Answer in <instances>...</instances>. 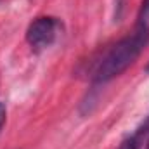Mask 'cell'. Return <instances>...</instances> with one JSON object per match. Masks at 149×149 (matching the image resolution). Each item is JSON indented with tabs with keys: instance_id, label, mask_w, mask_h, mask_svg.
<instances>
[{
	"instance_id": "cell-1",
	"label": "cell",
	"mask_w": 149,
	"mask_h": 149,
	"mask_svg": "<svg viewBox=\"0 0 149 149\" xmlns=\"http://www.w3.org/2000/svg\"><path fill=\"white\" fill-rule=\"evenodd\" d=\"M149 42V30H135L130 37L121 38L118 43H114L111 50L101 59L94 71L95 83H108L109 80L120 76L128 66L135 63V59L141 56L142 49Z\"/></svg>"
},
{
	"instance_id": "cell-7",
	"label": "cell",
	"mask_w": 149,
	"mask_h": 149,
	"mask_svg": "<svg viewBox=\"0 0 149 149\" xmlns=\"http://www.w3.org/2000/svg\"><path fill=\"white\" fill-rule=\"evenodd\" d=\"M146 71H149V64H148V66H146Z\"/></svg>"
},
{
	"instance_id": "cell-2",
	"label": "cell",
	"mask_w": 149,
	"mask_h": 149,
	"mask_svg": "<svg viewBox=\"0 0 149 149\" xmlns=\"http://www.w3.org/2000/svg\"><path fill=\"white\" fill-rule=\"evenodd\" d=\"M61 23L56 17L50 16H42L37 17L26 30V40L35 50H43L50 47L59 35Z\"/></svg>"
},
{
	"instance_id": "cell-4",
	"label": "cell",
	"mask_w": 149,
	"mask_h": 149,
	"mask_svg": "<svg viewBox=\"0 0 149 149\" xmlns=\"http://www.w3.org/2000/svg\"><path fill=\"white\" fill-rule=\"evenodd\" d=\"M137 28L139 30H149V0H142L139 16H137Z\"/></svg>"
},
{
	"instance_id": "cell-5",
	"label": "cell",
	"mask_w": 149,
	"mask_h": 149,
	"mask_svg": "<svg viewBox=\"0 0 149 149\" xmlns=\"http://www.w3.org/2000/svg\"><path fill=\"white\" fill-rule=\"evenodd\" d=\"M5 114H7V111H5V106L0 102V130H2V127H3V123H5Z\"/></svg>"
},
{
	"instance_id": "cell-3",
	"label": "cell",
	"mask_w": 149,
	"mask_h": 149,
	"mask_svg": "<svg viewBox=\"0 0 149 149\" xmlns=\"http://www.w3.org/2000/svg\"><path fill=\"white\" fill-rule=\"evenodd\" d=\"M149 135V116L146 118V121L127 139H123V142L120 144L118 149H141V144L144 142V139Z\"/></svg>"
},
{
	"instance_id": "cell-6",
	"label": "cell",
	"mask_w": 149,
	"mask_h": 149,
	"mask_svg": "<svg viewBox=\"0 0 149 149\" xmlns=\"http://www.w3.org/2000/svg\"><path fill=\"white\" fill-rule=\"evenodd\" d=\"M146 149H149V135H148V141H146Z\"/></svg>"
}]
</instances>
